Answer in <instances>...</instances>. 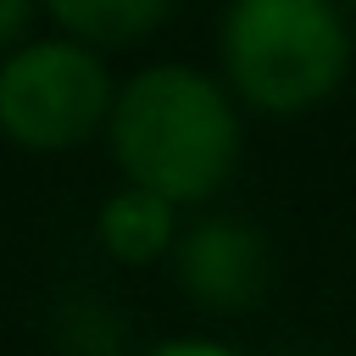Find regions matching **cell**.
Listing matches in <instances>:
<instances>
[{
  "label": "cell",
  "mask_w": 356,
  "mask_h": 356,
  "mask_svg": "<svg viewBox=\"0 0 356 356\" xmlns=\"http://www.w3.org/2000/svg\"><path fill=\"white\" fill-rule=\"evenodd\" d=\"M28 17H33V11H28L22 0H0V44H11V39L28 28Z\"/></svg>",
  "instance_id": "obj_7"
},
{
  "label": "cell",
  "mask_w": 356,
  "mask_h": 356,
  "mask_svg": "<svg viewBox=\"0 0 356 356\" xmlns=\"http://www.w3.org/2000/svg\"><path fill=\"white\" fill-rule=\"evenodd\" d=\"M156 356H234L228 345H206V339H178V345H161Z\"/></svg>",
  "instance_id": "obj_8"
},
{
  "label": "cell",
  "mask_w": 356,
  "mask_h": 356,
  "mask_svg": "<svg viewBox=\"0 0 356 356\" xmlns=\"http://www.w3.org/2000/svg\"><path fill=\"white\" fill-rule=\"evenodd\" d=\"M222 56L245 100L300 111L345 78L350 44L345 22L323 0H239L222 17Z\"/></svg>",
  "instance_id": "obj_2"
},
{
  "label": "cell",
  "mask_w": 356,
  "mask_h": 356,
  "mask_svg": "<svg viewBox=\"0 0 356 356\" xmlns=\"http://www.w3.org/2000/svg\"><path fill=\"white\" fill-rule=\"evenodd\" d=\"M178 273H184V289L217 312H239L261 295L267 284V245L250 222L239 217H211V222H195L178 245Z\"/></svg>",
  "instance_id": "obj_4"
},
{
  "label": "cell",
  "mask_w": 356,
  "mask_h": 356,
  "mask_svg": "<svg viewBox=\"0 0 356 356\" xmlns=\"http://www.w3.org/2000/svg\"><path fill=\"white\" fill-rule=\"evenodd\" d=\"M100 239L111 256L122 261H150L167 239H172V200L150 195V189H128L117 200H106L100 211Z\"/></svg>",
  "instance_id": "obj_5"
},
{
  "label": "cell",
  "mask_w": 356,
  "mask_h": 356,
  "mask_svg": "<svg viewBox=\"0 0 356 356\" xmlns=\"http://www.w3.org/2000/svg\"><path fill=\"white\" fill-rule=\"evenodd\" d=\"M106 100L111 95H106L100 61L61 39L22 44L0 67V128L33 150H61L95 134V122L106 117Z\"/></svg>",
  "instance_id": "obj_3"
},
{
  "label": "cell",
  "mask_w": 356,
  "mask_h": 356,
  "mask_svg": "<svg viewBox=\"0 0 356 356\" xmlns=\"http://www.w3.org/2000/svg\"><path fill=\"white\" fill-rule=\"evenodd\" d=\"M111 145L139 189L161 200H200L228 178L239 122L217 83H206L200 72L150 67L122 89L111 111Z\"/></svg>",
  "instance_id": "obj_1"
},
{
  "label": "cell",
  "mask_w": 356,
  "mask_h": 356,
  "mask_svg": "<svg viewBox=\"0 0 356 356\" xmlns=\"http://www.w3.org/2000/svg\"><path fill=\"white\" fill-rule=\"evenodd\" d=\"M50 17L78 33V39H95V44H122L145 28H156L167 17L161 0H56Z\"/></svg>",
  "instance_id": "obj_6"
}]
</instances>
